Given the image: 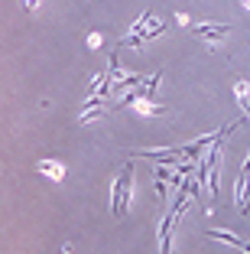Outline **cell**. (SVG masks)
I'll return each instance as SVG.
<instances>
[{"label":"cell","instance_id":"obj_8","mask_svg":"<svg viewBox=\"0 0 250 254\" xmlns=\"http://www.w3.org/2000/svg\"><path fill=\"white\" fill-rule=\"evenodd\" d=\"M137 111H143V114H162V108H156V105H137Z\"/></svg>","mask_w":250,"mask_h":254},{"label":"cell","instance_id":"obj_4","mask_svg":"<svg viewBox=\"0 0 250 254\" xmlns=\"http://www.w3.org/2000/svg\"><path fill=\"white\" fill-rule=\"evenodd\" d=\"M172 218H176V215H166V218H162V225H159V235H162V254H169V228H172Z\"/></svg>","mask_w":250,"mask_h":254},{"label":"cell","instance_id":"obj_3","mask_svg":"<svg viewBox=\"0 0 250 254\" xmlns=\"http://www.w3.org/2000/svg\"><path fill=\"white\" fill-rule=\"evenodd\" d=\"M208 238H221V241H228V245L241 248V251H244V245H247L244 238H237V235H231V232H221V228H218V232H208Z\"/></svg>","mask_w":250,"mask_h":254},{"label":"cell","instance_id":"obj_5","mask_svg":"<svg viewBox=\"0 0 250 254\" xmlns=\"http://www.w3.org/2000/svg\"><path fill=\"white\" fill-rule=\"evenodd\" d=\"M159 75H162V72L150 75V82H147V88H143V101H153V95H156V85H159Z\"/></svg>","mask_w":250,"mask_h":254},{"label":"cell","instance_id":"obj_6","mask_svg":"<svg viewBox=\"0 0 250 254\" xmlns=\"http://www.w3.org/2000/svg\"><path fill=\"white\" fill-rule=\"evenodd\" d=\"M237 98H241V108H244V114L250 118V101H247V85H237Z\"/></svg>","mask_w":250,"mask_h":254},{"label":"cell","instance_id":"obj_1","mask_svg":"<svg viewBox=\"0 0 250 254\" xmlns=\"http://www.w3.org/2000/svg\"><path fill=\"white\" fill-rule=\"evenodd\" d=\"M130 180H133V166L127 163L124 173H120V180H117V186H114V195H110V209H114L117 218L127 212V202H130Z\"/></svg>","mask_w":250,"mask_h":254},{"label":"cell","instance_id":"obj_2","mask_svg":"<svg viewBox=\"0 0 250 254\" xmlns=\"http://www.w3.org/2000/svg\"><path fill=\"white\" fill-rule=\"evenodd\" d=\"M195 33H201V36H205V39H211V43H214V39H221V36H228V26H195Z\"/></svg>","mask_w":250,"mask_h":254},{"label":"cell","instance_id":"obj_9","mask_svg":"<svg viewBox=\"0 0 250 254\" xmlns=\"http://www.w3.org/2000/svg\"><path fill=\"white\" fill-rule=\"evenodd\" d=\"M244 3H247V10H250V0H244Z\"/></svg>","mask_w":250,"mask_h":254},{"label":"cell","instance_id":"obj_7","mask_svg":"<svg viewBox=\"0 0 250 254\" xmlns=\"http://www.w3.org/2000/svg\"><path fill=\"white\" fill-rule=\"evenodd\" d=\"M147 23H150V13H143L140 20L133 23V36H137V33H143V26H147Z\"/></svg>","mask_w":250,"mask_h":254}]
</instances>
